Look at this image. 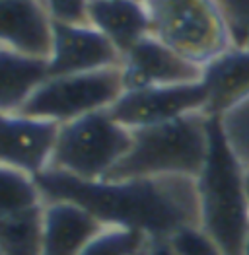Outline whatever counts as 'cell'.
Returning a JSON list of instances; mask_svg holds the SVG:
<instances>
[{
    "label": "cell",
    "instance_id": "1",
    "mask_svg": "<svg viewBox=\"0 0 249 255\" xmlns=\"http://www.w3.org/2000/svg\"><path fill=\"white\" fill-rule=\"evenodd\" d=\"M45 201H72L104 226L138 230L150 242H169L201 228L197 179L183 175L84 181L47 170L35 177Z\"/></svg>",
    "mask_w": 249,
    "mask_h": 255
},
{
    "label": "cell",
    "instance_id": "2",
    "mask_svg": "<svg viewBox=\"0 0 249 255\" xmlns=\"http://www.w3.org/2000/svg\"><path fill=\"white\" fill-rule=\"evenodd\" d=\"M201 232L222 255H244L249 232L246 168L224 142L216 117H210V148L197 177Z\"/></svg>",
    "mask_w": 249,
    "mask_h": 255
},
{
    "label": "cell",
    "instance_id": "3",
    "mask_svg": "<svg viewBox=\"0 0 249 255\" xmlns=\"http://www.w3.org/2000/svg\"><path fill=\"white\" fill-rule=\"evenodd\" d=\"M210 148V117L191 113L175 121L132 130V144L105 179L183 175L197 179Z\"/></svg>",
    "mask_w": 249,
    "mask_h": 255
},
{
    "label": "cell",
    "instance_id": "4",
    "mask_svg": "<svg viewBox=\"0 0 249 255\" xmlns=\"http://www.w3.org/2000/svg\"><path fill=\"white\" fill-rule=\"evenodd\" d=\"M130 144V128L123 127L109 109L96 111L59 125L49 170L84 181H102L123 160Z\"/></svg>",
    "mask_w": 249,
    "mask_h": 255
},
{
    "label": "cell",
    "instance_id": "5",
    "mask_svg": "<svg viewBox=\"0 0 249 255\" xmlns=\"http://www.w3.org/2000/svg\"><path fill=\"white\" fill-rule=\"evenodd\" d=\"M150 35L205 66L232 47L214 0H142Z\"/></svg>",
    "mask_w": 249,
    "mask_h": 255
},
{
    "label": "cell",
    "instance_id": "6",
    "mask_svg": "<svg viewBox=\"0 0 249 255\" xmlns=\"http://www.w3.org/2000/svg\"><path fill=\"white\" fill-rule=\"evenodd\" d=\"M124 92L121 64L94 72L47 76L23 104L20 113L57 125L96 111H105Z\"/></svg>",
    "mask_w": 249,
    "mask_h": 255
},
{
    "label": "cell",
    "instance_id": "7",
    "mask_svg": "<svg viewBox=\"0 0 249 255\" xmlns=\"http://www.w3.org/2000/svg\"><path fill=\"white\" fill-rule=\"evenodd\" d=\"M205 106L207 92L203 84L191 82L124 90L119 100L109 107V111L123 127L136 130L169 123L191 113H205Z\"/></svg>",
    "mask_w": 249,
    "mask_h": 255
},
{
    "label": "cell",
    "instance_id": "8",
    "mask_svg": "<svg viewBox=\"0 0 249 255\" xmlns=\"http://www.w3.org/2000/svg\"><path fill=\"white\" fill-rule=\"evenodd\" d=\"M59 125L23 115L0 111V166L16 168L33 177L49 170Z\"/></svg>",
    "mask_w": 249,
    "mask_h": 255
},
{
    "label": "cell",
    "instance_id": "9",
    "mask_svg": "<svg viewBox=\"0 0 249 255\" xmlns=\"http://www.w3.org/2000/svg\"><path fill=\"white\" fill-rule=\"evenodd\" d=\"M121 74L124 90H136L201 82L203 66L181 57L154 35H146L121 57Z\"/></svg>",
    "mask_w": 249,
    "mask_h": 255
},
{
    "label": "cell",
    "instance_id": "10",
    "mask_svg": "<svg viewBox=\"0 0 249 255\" xmlns=\"http://www.w3.org/2000/svg\"><path fill=\"white\" fill-rule=\"evenodd\" d=\"M121 64L115 45L90 23H55L47 59L49 76L94 72Z\"/></svg>",
    "mask_w": 249,
    "mask_h": 255
},
{
    "label": "cell",
    "instance_id": "11",
    "mask_svg": "<svg viewBox=\"0 0 249 255\" xmlns=\"http://www.w3.org/2000/svg\"><path fill=\"white\" fill-rule=\"evenodd\" d=\"M53 20L41 0H0V47L47 61Z\"/></svg>",
    "mask_w": 249,
    "mask_h": 255
},
{
    "label": "cell",
    "instance_id": "12",
    "mask_svg": "<svg viewBox=\"0 0 249 255\" xmlns=\"http://www.w3.org/2000/svg\"><path fill=\"white\" fill-rule=\"evenodd\" d=\"M104 224L72 201H45L41 255H80Z\"/></svg>",
    "mask_w": 249,
    "mask_h": 255
},
{
    "label": "cell",
    "instance_id": "13",
    "mask_svg": "<svg viewBox=\"0 0 249 255\" xmlns=\"http://www.w3.org/2000/svg\"><path fill=\"white\" fill-rule=\"evenodd\" d=\"M201 84L207 92L205 113L218 117L249 98V49L230 47L203 66Z\"/></svg>",
    "mask_w": 249,
    "mask_h": 255
},
{
    "label": "cell",
    "instance_id": "14",
    "mask_svg": "<svg viewBox=\"0 0 249 255\" xmlns=\"http://www.w3.org/2000/svg\"><path fill=\"white\" fill-rule=\"evenodd\" d=\"M88 23L104 33L121 57L150 35V20L142 0H90Z\"/></svg>",
    "mask_w": 249,
    "mask_h": 255
},
{
    "label": "cell",
    "instance_id": "15",
    "mask_svg": "<svg viewBox=\"0 0 249 255\" xmlns=\"http://www.w3.org/2000/svg\"><path fill=\"white\" fill-rule=\"evenodd\" d=\"M47 76V61L0 47V111H20Z\"/></svg>",
    "mask_w": 249,
    "mask_h": 255
},
{
    "label": "cell",
    "instance_id": "16",
    "mask_svg": "<svg viewBox=\"0 0 249 255\" xmlns=\"http://www.w3.org/2000/svg\"><path fill=\"white\" fill-rule=\"evenodd\" d=\"M43 207L0 216V254L41 255Z\"/></svg>",
    "mask_w": 249,
    "mask_h": 255
},
{
    "label": "cell",
    "instance_id": "17",
    "mask_svg": "<svg viewBox=\"0 0 249 255\" xmlns=\"http://www.w3.org/2000/svg\"><path fill=\"white\" fill-rule=\"evenodd\" d=\"M43 205L45 199L33 175L0 166V216L25 213Z\"/></svg>",
    "mask_w": 249,
    "mask_h": 255
},
{
    "label": "cell",
    "instance_id": "18",
    "mask_svg": "<svg viewBox=\"0 0 249 255\" xmlns=\"http://www.w3.org/2000/svg\"><path fill=\"white\" fill-rule=\"evenodd\" d=\"M150 238L138 230L104 226L80 255H138L150 248Z\"/></svg>",
    "mask_w": 249,
    "mask_h": 255
},
{
    "label": "cell",
    "instance_id": "19",
    "mask_svg": "<svg viewBox=\"0 0 249 255\" xmlns=\"http://www.w3.org/2000/svg\"><path fill=\"white\" fill-rule=\"evenodd\" d=\"M216 121L234 158L249 170V98L220 113Z\"/></svg>",
    "mask_w": 249,
    "mask_h": 255
},
{
    "label": "cell",
    "instance_id": "20",
    "mask_svg": "<svg viewBox=\"0 0 249 255\" xmlns=\"http://www.w3.org/2000/svg\"><path fill=\"white\" fill-rule=\"evenodd\" d=\"M214 4L228 29L232 47L249 49V0H214Z\"/></svg>",
    "mask_w": 249,
    "mask_h": 255
},
{
    "label": "cell",
    "instance_id": "21",
    "mask_svg": "<svg viewBox=\"0 0 249 255\" xmlns=\"http://www.w3.org/2000/svg\"><path fill=\"white\" fill-rule=\"evenodd\" d=\"M53 23H88L90 0H41Z\"/></svg>",
    "mask_w": 249,
    "mask_h": 255
},
{
    "label": "cell",
    "instance_id": "22",
    "mask_svg": "<svg viewBox=\"0 0 249 255\" xmlns=\"http://www.w3.org/2000/svg\"><path fill=\"white\" fill-rule=\"evenodd\" d=\"M169 244L179 255H222L218 248L197 228L177 234L173 240H169Z\"/></svg>",
    "mask_w": 249,
    "mask_h": 255
},
{
    "label": "cell",
    "instance_id": "23",
    "mask_svg": "<svg viewBox=\"0 0 249 255\" xmlns=\"http://www.w3.org/2000/svg\"><path fill=\"white\" fill-rule=\"evenodd\" d=\"M148 255H179L169 242H152L148 248Z\"/></svg>",
    "mask_w": 249,
    "mask_h": 255
},
{
    "label": "cell",
    "instance_id": "24",
    "mask_svg": "<svg viewBox=\"0 0 249 255\" xmlns=\"http://www.w3.org/2000/svg\"><path fill=\"white\" fill-rule=\"evenodd\" d=\"M246 193H248V201H249V170H246Z\"/></svg>",
    "mask_w": 249,
    "mask_h": 255
},
{
    "label": "cell",
    "instance_id": "25",
    "mask_svg": "<svg viewBox=\"0 0 249 255\" xmlns=\"http://www.w3.org/2000/svg\"><path fill=\"white\" fill-rule=\"evenodd\" d=\"M244 255H249V232L248 238H246V246H244Z\"/></svg>",
    "mask_w": 249,
    "mask_h": 255
},
{
    "label": "cell",
    "instance_id": "26",
    "mask_svg": "<svg viewBox=\"0 0 249 255\" xmlns=\"http://www.w3.org/2000/svg\"><path fill=\"white\" fill-rule=\"evenodd\" d=\"M138 255H148V250H146V252H142V254H138Z\"/></svg>",
    "mask_w": 249,
    "mask_h": 255
},
{
    "label": "cell",
    "instance_id": "27",
    "mask_svg": "<svg viewBox=\"0 0 249 255\" xmlns=\"http://www.w3.org/2000/svg\"><path fill=\"white\" fill-rule=\"evenodd\" d=\"M0 255H2V254H0Z\"/></svg>",
    "mask_w": 249,
    "mask_h": 255
}]
</instances>
